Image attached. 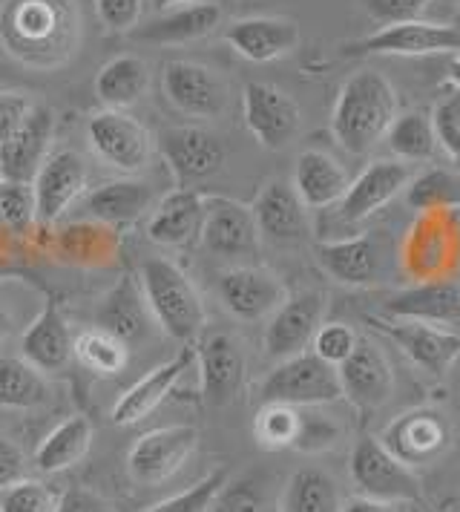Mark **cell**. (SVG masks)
<instances>
[{
	"label": "cell",
	"instance_id": "d4e9b609",
	"mask_svg": "<svg viewBox=\"0 0 460 512\" xmlns=\"http://www.w3.org/2000/svg\"><path fill=\"white\" fill-rule=\"evenodd\" d=\"M150 326H153V314L147 308L141 282L133 274H124L95 308V328L110 331L113 337L133 349L141 340H147Z\"/></svg>",
	"mask_w": 460,
	"mask_h": 512
},
{
	"label": "cell",
	"instance_id": "5bb4252c",
	"mask_svg": "<svg viewBox=\"0 0 460 512\" xmlns=\"http://www.w3.org/2000/svg\"><path fill=\"white\" fill-rule=\"evenodd\" d=\"M325 317L322 291H299L276 308L265 326V354L274 360H288L308 349L317 337Z\"/></svg>",
	"mask_w": 460,
	"mask_h": 512
},
{
	"label": "cell",
	"instance_id": "8992f818",
	"mask_svg": "<svg viewBox=\"0 0 460 512\" xmlns=\"http://www.w3.org/2000/svg\"><path fill=\"white\" fill-rule=\"evenodd\" d=\"M87 141L95 159L118 173H138L153 156L150 130L124 110H101L87 121Z\"/></svg>",
	"mask_w": 460,
	"mask_h": 512
},
{
	"label": "cell",
	"instance_id": "d6a6232c",
	"mask_svg": "<svg viewBox=\"0 0 460 512\" xmlns=\"http://www.w3.org/2000/svg\"><path fill=\"white\" fill-rule=\"evenodd\" d=\"M150 87V67L141 55H115L95 78V95L107 110L133 107Z\"/></svg>",
	"mask_w": 460,
	"mask_h": 512
},
{
	"label": "cell",
	"instance_id": "60d3db41",
	"mask_svg": "<svg viewBox=\"0 0 460 512\" xmlns=\"http://www.w3.org/2000/svg\"><path fill=\"white\" fill-rule=\"evenodd\" d=\"M0 222L15 233H26L38 222L35 190L29 182L0 179Z\"/></svg>",
	"mask_w": 460,
	"mask_h": 512
},
{
	"label": "cell",
	"instance_id": "52a82bcc",
	"mask_svg": "<svg viewBox=\"0 0 460 512\" xmlns=\"http://www.w3.org/2000/svg\"><path fill=\"white\" fill-rule=\"evenodd\" d=\"M345 52L348 55H397V58L460 55V26L414 18L403 24L380 26L377 32L348 44Z\"/></svg>",
	"mask_w": 460,
	"mask_h": 512
},
{
	"label": "cell",
	"instance_id": "7dc6e473",
	"mask_svg": "<svg viewBox=\"0 0 460 512\" xmlns=\"http://www.w3.org/2000/svg\"><path fill=\"white\" fill-rule=\"evenodd\" d=\"M432 0H360V6L366 9V15L371 21H377L380 26L403 24V21H414L423 15V9Z\"/></svg>",
	"mask_w": 460,
	"mask_h": 512
},
{
	"label": "cell",
	"instance_id": "bcb514c9",
	"mask_svg": "<svg viewBox=\"0 0 460 512\" xmlns=\"http://www.w3.org/2000/svg\"><path fill=\"white\" fill-rule=\"evenodd\" d=\"M340 438V426L328 415H299V432L294 449L299 452H325Z\"/></svg>",
	"mask_w": 460,
	"mask_h": 512
},
{
	"label": "cell",
	"instance_id": "cb8c5ba5",
	"mask_svg": "<svg viewBox=\"0 0 460 512\" xmlns=\"http://www.w3.org/2000/svg\"><path fill=\"white\" fill-rule=\"evenodd\" d=\"M259 236L274 245H294L311 233L308 208L288 182H268L251 205Z\"/></svg>",
	"mask_w": 460,
	"mask_h": 512
},
{
	"label": "cell",
	"instance_id": "f546056e",
	"mask_svg": "<svg viewBox=\"0 0 460 512\" xmlns=\"http://www.w3.org/2000/svg\"><path fill=\"white\" fill-rule=\"evenodd\" d=\"M75 351V340L69 334L67 320L52 303H46L38 317L26 326L21 337V357L38 372H61Z\"/></svg>",
	"mask_w": 460,
	"mask_h": 512
},
{
	"label": "cell",
	"instance_id": "7bdbcfd3",
	"mask_svg": "<svg viewBox=\"0 0 460 512\" xmlns=\"http://www.w3.org/2000/svg\"><path fill=\"white\" fill-rule=\"evenodd\" d=\"M432 121H435L437 144L460 162V90L449 81L443 84V98L432 110Z\"/></svg>",
	"mask_w": 460,
	"mask_h": 512
},
{
	"label": "cell",
	"instance_id": "8d00e7d4",
	"mask_svg": "<svg viewBox=\"0 0 460 512\" xmlns=\"http://www.w3.org/2000/svg\"><path fill=\"white\" fill-rule=\"evenodd\" d=\"M389 150L400 162H429L437 153V133L432 116L412 110V113H400L391 121L389 133H386Z\"/></svg>",
	"mask_w": 460,
	"mask_h": 512
},
{
	"label": "cell",
	"instance_id": "7c38bea8",
	"mask_svg": "<svg viewBox=\"0 0 460 512\" xmlns=\"http://www.w3.org/2000/svg\"><path fill=\"white\" fill-rule=\"evenodd\" d=\"M242 116L251 136L268 150H282L297 139L302 127L299 104L274 84L248 81L242 90Z\"/></svg>",
	"mask_w": 460,
	"mask_h": 512
},
{
	"label": "cell",
	"instance_id": "11a10c76",
	"mask_svg": "<svg viewBox=\"0 0 460 512\" xmlns=\"http://www.w3.org/2000/svg\"><path fill=\"white\" fill-rule=\"evenodd\" d=\"M15 331V323H12V314H9V308L6 303L0 300V340H6L9 334Z\"/></svg>",
	"mask_w": 460,
	"mask_h": 512
},
{
	"label": "cell",
	"instance_id": "d6986e66",
	"mask_svg": "<svg viewBox=\"0 0 460 512\" xmlns=\"http://www.w3.org/2000/svg\"><path fill=\"white\" fill-rule=\"evenodd\" d=\"M87 162L78 150H52L41 164L38 176L32 179L35 190V210H38V222L52 225L64 216V210L84 193L87 187Z\"/></svg>",
	"mask_w": 460,
	"mask_h": 512
},
{
	"label": "cell",
	"instance_id": "9a60e30c",
	"mask_svg": "<svg viewBox=\"0 0 460 512\" xmlns=\"http://www.w3.org/2000/svg\"><path fill=\"white\" fill-rule=\"evenodd\" d=\"M202 245L213 256L245 259L259 254V228L253 210L230 196H205Z\"/></svg>",
	"mask_w": 460,
	"mask_h": 512
},
{
	"label": "cell",
	"instance_id": "ffe728a7",
	"mask_svg": "<svg viewBox=\"0 0 460 512\" xmlns=\"http://www.w3.org/2000/svg\"><path fill=\"white\" fill-rule=\"evenodd\" d=\"M52 133H55V113L44 101H35L29 116L12 133V139L0 147V179L29 182L38 176L41 164L52 153Z\"/></svg>",
	"mask_w": 460,
	"mask_h": 512
},
{
	"label": "cell",
	"instance_id": "db71d44e",
	"mask_svg": "<svg viewBox=\"0 0 460 512\" xmlns=\"http://www.w3.org/2000/svg\"><path fill=\"white\" fill-rule=\"evenodd\" d=\"M343 512H394L386 504V501H374V498H357V501H351Z\"/></svg>",
	"mask_w": 460,
	"mask_h": 512
},
{
	"label": "cell",
	"instance_id": "44dd1931",
	"mask_svg": "<svg viewBox=\"0 0 460 512\" xmlns=\"http://www.w3.org/2000/svg\"><path fill=\"white\" fill-rule=\"evenodd\" d=\"M343 397H348L357 409H380L394 392V372L389 357L371 340H357L354 351L337 366Z\"/></svg>",
	"mask_w": 460,
	"mask_h": 512
},
{
	"label": "cell",
	"instance_id": "4316f807",
	"mask_svg": "<svg viewBox=\"0 0 460 512\" xmlns=\"http://www.w3.org/2000/svg\"><path fill=\"white\" fill-rule=\"evenodd\" d=\"M380 441L403 464H426L449 443V426L435 409H414L391 420Z\"/></svg>",
	"mask_w": 460,
	"mask_h": 512
},
{
	"label": "cell",
	"instance_id": "484cf974",
	"mask_svg": "<svg viewBox=\"0 0 460 512\" xmlns=\"http://www.w3.org/2000/svg\"><path fill=\"white\" fill-rule=\"evenodd\" d=\"M219 24H222V6L202 0V3H187V6H173L167 12H159L153 21L138 24L130 35L141 44L182 47V44L207 38Z\"/></svg>",
	"mask_w": 460,
	"mask_h": 512
},
{
	"label": "cell",
	"instance_id": "4fadbf2b",
	"mask_svg": "<svg viewBox=\"0 0 460 512\" xmlns=\"http://www.w3.org/2000/svg\"><path fill=\"white\" fill-rule=\"evenodd\" d=\"M161 90L184 116L216 118L228 107L225 78L196 61H170L161 72Z\"/></svg>",
	"mask_w": 460,
	"mask_h": 512
},
{
	"label": "cell",
	"instance_id": "d590c367",
	"mask_svg": "<svg viewBox=\"0 0 460 512\" xmlns=\"http://www.w3.org/2000/svg\"><path fill=\"white\" fill-rule=\"evenodd\" d=\"M49 386L44 372H38L23 357L0 354V409L26 412L46 403Z\"/></svg>",
	"mask_w": 460,
	"mask_h": 512
},
{
	"label": "cell",
	"instance_id": "f35d334b",
	"mask_svg": "<svg viewBox=\"0 0 460 512\" xmlns=\"http://www.w3.org/2000/svg\"><path fill=\"white\" fill-rule=\"evenodd\" d=\"M78 363L84 369H90L92 374H101V377H115L127 369V360H130V346L121 343L118 337H113L110 331L104 328H87L75 337V351Z\"/></svg>",
	"mask_w": 460,
	"mask_h": 512
},
{
	"label": "cell",
	"instance_id": "7a4b0ae2",
	"mask_svg": "<svg viewBox=\"0 0 460 512\" xmlns=\"http://www.w3.org/2000/svg\"><path fill=\"white\" fill-rule=\"evenodd\" d=\"M400 101L391 81L377 70H360L345 78L331 110V133L351 156H366L386 139Z\"/></svg>",
	"mask_w": 460,
	"mask_h": 512
},
{
	"label": "cell",
	"instance_id": "f5cc1de1",
	"mask_svg": "<svg viewBox=\"0 0 460 512\" xmlns=\"http://www.w3.org/2000/svg\"><path fill=\"white\" fill-rule=\"evenodd\" d=\"M55 512H113V507L92 489L75 487L67 489L61 498H58V510Z\"/></svg>",
	"mask_w": 460,
	"mask_h": 512
},
{
	"label": "cell",
	"instance_id": "91938a15",
	"mask_svg": "<svg viewBox=\"0 0 460 512\" xmlns=\"http://www.w3.org/2000/svg\"><path fill=\"white\" fill-rule=\"evenodd\" d=\"M458 26H460V6H458Z\"/></svg>",
	"mask_w": 460,
	"mask_h": 512
},
{
	"label": "cell",
	"instance_id": "836d02e7",
	"mask_svg": "<svg viewBox=\"0 0 460 512\" xmlns=\"http://www.w3.org/2000/svg\"><path fill=\"white\" fill-rule=\"evenodd\" d=\"M92 443V423L84 415H72L64 423H58L44 441L38 443L32 464L44 475L64 472L69 466H75L90 449Z\"/></svg>",
	"mask_w": 460,
	"mask_h": 512
},
{
	"label": "cell",
	"instance_id": "6da1fadb",
	"mask_svg": "<svg viewBox=\"0 0 460 512\" xmlns=\"http://www.w3.org/2000/svg\"><path fill=\"white\" fill-rule=\"evenodd\" d=\"M81 18L75 0H3L0 44L32 70L64 67L78 47Z\"/></svg>",
	"mask_w": 460,
	"mask_h": 512
},
{
	"label": "cell",
	"instance_id": "2e32d148",
	"mask_svg": "<svg viewBox=\"0 0 460 512\" xmlns=\"http://www.w3.org/2000/svg\"><path fill=\"white\" fill-rule=\"evenodd\" d=\"M196 363L202 374V400L213 409H222L233 403L242 386H245V372H248V360L242 343L228 334V331H216L202 340V346L196 349Z\"/></svg>",
	"mask_w": 460,
	"mask_h": 512
},
{
	"label": "cell",
	"instance_id": "f907efd6",
	"mask_svg": "<svg viewBox=\"0 0 460 512\" xmlns=\"http://www.w3.org/2000/svg\"><path fill=\"white\" fill-rule=\"evenodd\" d=\"M32 98L26 93H0V147L12 139V133L23 124L32 110Z\"/></svg>",
	"mask_w": 460,
	"mask_h": 512
},
{
	"label": "cell",
	"instance_id": "3957f363",
	"mask_svg": "<svg viewBox=\"0 0 460 512\" xmlns=\"http://www.w3.org/2000/svg\"><path fill=\"white\" fill-rule=\"evenodd\" d=\"M138 282L144 291L153 323L176 343L190 346L207 323L205 303L196 285L184 277V271L170 259H144L138 268Z\"/></svg>",
	"mask_w": 460,
	"mask_h": 512
},
{
	"label": "cell",
	"instance_id": "603a6c76",
	"mask_svg": "<svg viewBox=\"0 0 460 512\" xmlns=\"http://www.w3.org/2000/svg\"><path fill=\"white\" fill-rule=\"evenodd\" d=\"M383 314L394 320H414L429 326L452 328L460 323V282L423 280L391 294L383 303Z\"/></svg>",
	"mask_w": 460,
	"mask_h": 512
},
{
	"label": "cell",
	"instance_id": "4dcf8cb0",
	"mask_svg": "<svg viewBox=\"0 0 460 512\" xmlns=\"http://www.w3.org/2000/svg\"><path fill=\"white\" fill-rule=\"evenodd\" d=\"M348 185L351 179L334 156L322 150H305L297 156L291 187L297 190V196L308 210L334 208L345 196Z\"/></svg>",
	"mask_w": 460,
	"mask_h": 512
},
{
	"label": "cell",
	"instance_id": "83f0119b",
	"mask_svg": "<svg viewBox=\"0 0 460 512\" xmlns=\"http://www.w3.org/2000/svg\"><path fill=\"white\" fill-rule=\"evenodd\" d=\"M205 196L193 187H176L153 208L147 219V239L161 248H187L202 236Z\"/></svg>",
	"mask_w": 460,
	"mask_h": 512
},
{
	"label": "cell",
	"instance_id": "ac0fdd59",
	"mask_svg": "<svg viewBox=\"0 0 460 512\" xmlns=\"http://www.w3.org/2000/svg\"><path fill=\"white\" fill-rule=\"evenodd\" d=\"M219 300L228 308L230 317L242 323H259L271 317L279 305L288 300L285 285L279 282L276 274L256 268V265H239L230 268L219 277Z\"/></svg>",
	"mask_w": 460,
	"mask_h": 512
},
{
	"label": "cell",
	"instance_id": "9f6ffc18",
	"mask_svg": "<svg viewBox=\"0 0 460 512\" xmlns=\"http://www.w3.org/2000/svg\"><path fill=\"white\" fill-rule=\"evenodd\" d=\"M159 12H167L173 6H187V3H202V0H150Z\"/></svg>",
	"mask_w": 460,
	"mask_h": 512
},
{
	"label": "cell",
	"instance_id": "1f68e13d",
	"mask_svg": "<svg viewBox=\"0 0 460 512\" xmlns=\"http://www.w3.org/2000/svg\"><path fill=\"white\" fill-rule=\"evenodd\" d=\"M153 187L141 179H113L84 193V213L107 225H130L153 210Z\"/></svg>",
	"mask_w": 460,
	"mask_h": 512
},
{
	"label": "cell",
	"instance_id": "9c48e42d",
	"mask_svg": "<svg viewBox=\"0 0 460 512\" xmlns=\"http://www.w3.org/2000/svg\"><path fill=\"white\" fill-rule=\"evenodd\" d=\"M156 144H159L161 159L173 173L176 187H193L205 182L210 176H216L228 159L222 139L205 127H193V124L161 130Z\"/></svg>",
	"mask_w": 460,
	"mask_h": 512
},
{
	"label": "cell",
	"instance_id": "5b68a950",
	"mask_svg": "<svg viewBox=\"0 0 460 512\" xmlns=\"http://www.w3.org/2000/svg\"><path fill=\"white\" fill-rule=\"evenodd\" d=\"M348 469H351L354 487L363 492V498L386 501V504L420 498V481L412 472V466L403 464L397 455H391L380 438L363 435L354 443Z\"/></svg>",
	"mask_w": 460,
	"mask_h": 512
},
{
	"label": "cell",
	"instance_id": "8fae6325",
	"mask_svg": "<svg viewBox=\"0 0 460 512\" xmlns=\"http://www.w3.org/2000/svg\"><path fill=\"white\" fill-rule=\"evenodd\" d=\"M368 326L383 331L397 349L403 351L414 366L429 377H443L460 357V334L452 328L394 320V317H366Z\"/></svg>",
	"mask_w": 460,
	"mask_h": 512
},
{
	"label": "cell",
	"instance_id": "277c9868",
	"mask_svg": "<svg viewBox=\"0 0 460 512\" xmlns=\"http://www.w3.org/2000/svg\"><path fill=\"white\" fill-rule=\"evenodd\" d=\"M343 397L337 366L325 363L314 351H302L276 366L262 380L259 400L262 403H282V406H325Z\"/></svg>",
	"mask_w": 460,
	"mask_h": 512
},
{
	"label": "cell",
	"instance_id": "681fc988",
	"mask_svg": "<svg viewBox=\"0 0 460 512\" xmlns=\"http://www.w3.org/2000/svg\"><path fill=\"white\" fill-rule=\"evenodd\" d=\"M95 12L110 32H133L141 18V0H95Z\"/></svg>",
	"mask_w": 460,
	"mask_h": 512
},
{
	"label": "cell",
	"instance_id": "74e56055",
	"mask_svg": "<svg viewBox=\"0 0 460 512\" xmlns=\"http://www.w3.org/2000/svg\"><path fill=\"white\" fill-rule=\"evenodd\" d=\"M403 193H406V205L417 213L460 210V173L446 167H432L420 176H412Z\"/></svg>",
	"mask_w": 460,
	"mask_h": 512
},
{
	"label": "cell",
	"instance_id": "7402d4cb",
	"mask_svg": "<svg viewBox=\"0 0 460 512\" xmlns=\"http://www.w3.org/2000/svg\"><path fill=\"white\" fill-rule=\"evenodd\" d=\"M193 363H196V349L184 346L173 360L161 363L153 372L136 380L124 395L115 400L113 412H110L115 426H136L144 418H150L161 403L170 397V392L176 389V383L190 372Z\"/></svg>",
	"mask_w": 460,
	"mask_h": 512
},
{
	"label": "cell",
	"instance_id": "f1b7e54d",
	"mask_svg": "<svg viewBox=\"0 0 460 512\" xmlns=\"http://www.w3.org/2000/svg\"><path fill=\"white\" fill-rule=\"evenodd\" d=\"M225 41L245 61L268 64V61L285 58V55H291L297 49L299 26L297 21H288V18L256 15V18L233 21L225 29Z\"/></svg>",
	"mask_w": 460,
	"mask_h": 512
},
{
	"label": "cell",
	"instance_id": "b9f144b4",
	"mask_svg": "<svg viewBox=\"0 0 460 512\" xmlns=\"http://www.w3.org/2000/svg\"><path fill=\"white\" fill-rule=\"evenodd\" d=\"M225 484H228V469L222 466V469H213L202 481H196L193 487H187L173 498H164L144 512H207Z\"/></svg>",
	"mask_w": 460,
	"mask_h": 512
},
{
	"label": "cell",
	"instance_id": "f6af8a7d",
	"mask_svg": "<svg viewBox=\"0 0 460 512\" xmlns=\"http://www.w3.org/2000/svg\"><path fill=\"white\" fill-rule=\"evenodd\" d=\"M357 340H360V337L354 334V328H348L345 323H322L311 346H314V354L322 357L325 363L340 366L345 357L354 351Z\"/></svg>",
	"mask_w": 460,
	"mask_h": 512
},
{
	"label": "cell",
	"instance_id": "ab89813d",
	"mask_svg": "<svg viewBox=\"0 0 460 512\" xmlns=\"http://www.w3.org/2000/svg\"><path fill=\"white\" fill-rule=\"evenodd\" d=\"M299 432V412L294 406H282V403H262L256 423H253V435L259 446L265 449H282V446H294V438Z\"/></svg>",
	"mask_w": 460,
	"mask_h": 512
},
{
	"label": "cell",
	"instance_id": "ee69618b",
	"mask_svg": "<svg viewBox=\"0 0 460 512\" xmlns=\"http://www.w3.org/2000/svg\"><path fill=\"white\" fill-rule=\"evenodd\" d=\"M58 498L61 495H55L46 484L26 478L15 487L3 489L0 512H55L58 510Z\"/></svg>",
	"mask_w": 460,
	"mask_h": 512
},
{
	"label": "cell",
	"instance_id": "e575fe53",
	"mask_svg": "<svg viewBox=\"0 0 460 512\" xmlns=\"http://www.w3.org/2000/svg\"><path fill=\"white\" fill-rule=\"evenodd\" d=\"M285 512H343L337 481L317 466H302L285 487Z\"/></svg>",
	"mask_w": 460,
	"mask_h": 512
},
{
	"label": "cell",
	"instance_id": "c3c4849f",
	"mask_svg": "<svg viewBox=\"0 0 460 512\" xmlns=\"http://www.w3.org/2000/svg\"><path fill=\"white\" fill-rule=\"evenodd\" d=\"M213 512H265L262 510V492L253 481L225 484L213 501Z\"/></svg>",
	"mask_w": 460,
	"mask_h": 512
},
{
	"label": "cell",
	"instance_id": "ba28073f",
	"mask_svg": "<svg viewBox=\"0 0 460 512\" xmlns=\"http://www.w3.org/2000/svg\"><path fill=\"white\" fill-rule=\"evenodd\" d=\"M317 259L337 282L366 288L389 274L391 239L386 231H368L337 242H317Z\"/></svg>",
	"mask_w": 460,
	"mask_h": 512
},
{
	"label": "cell",
	"instance_id": "e0dca14e",
	"mask_svg": "<svg viewBox=\"0 0 460 512\" xmlns=\"http://www.w3.org/2000/svg\"><path fill=\"white\" fill-rule=\"evenodd\" d=\"M412 182V167L400 159H374L360 170L357 179L345 190V196L337 202V216L357 225L368 216H374L380 208H386L394 196H400Z\"/></svg>",
	"mask_w": 460,
	"mask_h": 512
},
{
	"label": "cell",
	"instance_id": "30bf717a",
	"mask_svg": "<svg viewBox=\"0 0 460 512\" xmlns=\"http://www.w3.org/2000/svg\"><path fill=\"white\" fill-rule=\"evenodd\" d=\"M199 443L196 426H161L141 435L127 452V472L141 487H159L170 481Z\"/></svg>",
	"mask_w": 460,
	"mask_h": 512
},
{
	"label": "cell",
	"instance_id": "816d5d0a",
	"mask_svg": "<svg viewBox=\"0 0 460 512\" xmlns=\"http://www.w3.org/2000/svg\"><path fill=\"white\" fill-rule=\"evenodd\" d=\"M26 481V455L12 441L0 438V489Z\"/></svg>",
	"mask_w": 460,
	"mask_h": 512
},
{
	"label": "cell",
	"instance_id": "6f0895ef",
	"mask_svg": "<svg viewBox=\"0 0 460 512\" xmlns=\"http://www.w3.org/2000/svg\"><path fill=\"white\" fill-rule=\"evenodd\" d=\"M449 81H452V84L460 90V55H455V58H452V64H449Z\"/></svg>",
	"mask_w": 460,
	"mask_h": 512
},
{
	"label": "cell",
	"instance_id": "680465c9",
	"mask_svg": "<svg viewBox=\"0 0 460 512\" xmlns=\"http://www.w3.org/2000/svg\"><path fill=\"white\" fill-rule=\"evenodd\" d=\"M409 512H423V510H417V507H412V510H409Z\"/></svg>",
	"mask_w": 460,
	"mask_h": 512
}]
</instances>
